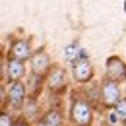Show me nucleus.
<instances>
[{
  "label": "nucleus",
  "mask_w": 126,
  "mask_h": 126,
  "mask_svg": "<svg viewBox=\"0 0 126 126\" xmlns=\"http://www.w3.org/2000/svg\"><path fill=\"white\" fill-rule=\"evenodd\" d=\"M91 118H93V109L87 97L74 95L72 107H70V120L76 126H91Z\"/></svg>",
  "instance_id": "f257e3e1"
},
{
  "label": "nucleus",
  "mask_w": 126,
  "mask_h": 126,
  "mask_svg": "<svg viewBox=\"0 0 126 126\" xmlns=\"http://www.w3.org/2000/svg\"><path fill=\"white\" fill-rule=\"evenodd\" d=\"M99 99H101V105L107 107V109H112L120 99V85L114 83V81H109V79H103V83L99 85Z\"/></svg>",
  "instance_id": "f03ea898"
},
{
  "label": "nucleus",
  "mask_w": 126,
  "mask_h": 126,
  "mask_svg": "<svg viewBox=\"0 0 126 126\" xmlns=\"http://www.w3.org/2000/svg\"><path fill=\"white\" fill-rule=\"evenodd\" d=\"M25 97H27V87L25 83L21 81H10L8 89H6V103L10 109H21L23 103H25Z\"/></svg>",
  "instance_id": "7ed1b4c3"
},
{
  "label": "nucleus",
  "mask_w": 126,
  "mask_h": 126,
  "mask_svg": "<svg viewBox=\"0 0 126 126\" xmlns=\"http://www.w3.org/2000/svg\"><path fill=\"white\" fill-rule=\"evenodd\" d=\"M105 76L109 81L120 83L126 79V64L118 58V56H109L107 58V68H105Z\"/></svg>",
  "instance_id": "20e7f679"
},
{
  "label": "nucleus",
  "mask_w": 126,
  "mask_h": 126,
  "mask_svg": "<svg viewBox=\"0 0 126 126\" xmlns=\"http://www.w3.org/2000/svg\"><path fill=\"white\" fill-rule=\"evenodd\" d=\"M29 60H31L33 76H37V78H45V76L48 74V70H50V56H48L43 48L37 50V52H33Z\"/></svg>",
  "instance_id": "39448f33"
},
{
  "label": "nucleus",
  "mask_w": 126,
  "mask_h": 126,
  "mask_svg": "<svg viewBox=\"0 0 126 126\" xmlns=\"http://www.w3.org/2000/svg\"><path fill=\"white\" fill-rule=\"evenodd\" d=\"M72 76L76 81L79 83H85V81H89V79L93 78V66L91 62L83 56V58H78L76 62H72Z\"/></svg>",
  "instance_id": "423d86ee"
},
{
  "label": "nucleus",
  "mask_w": 126,
  "mask_h": 126,
  "mask_svg": "<svg viewBox=\"0 0 126 126\" xmlns=\"http://www.w3.org/2000/svg\"><path fill=\"white\" fill-rule=\"evenodd\" d=\"M31 54H33V50H31L29 39H16L12 43V47H10V58L25 62L27 58H31Z\"/></svg>",
  "instance_id": "0eeeda50"
},
{
  "label": "nucleus",
  "mask_w": 126,
  "mask_h": 126,
  "mask_svg": "<svg viewBox=\"0 0 126 126\" xmlns=\"http://www.w3.org/2000/svg\"><path fill=\"white\" fill-rule=\"evenodd\" d=\"M47 85L50 87V91H62L66 87V72L60 66H50L47 74Z\"/></svg>",
  "instance_id": "6e6552de"
},
{
  "label": "nucleus",
  "mask_w": 126,
  "mask_h": 126,
  "mask_svg": "<svg viewBox=\"0 0 126 126\" xmlns=\"http://www.w3.org/2000/svg\"><path fill=\"white\" fill-rule=\"evenodd\" d=\"M6 76L10 81H21V78L25 76V64L16 58H8L6 62Z\"/></svg>",
  "instance_id": "1a4fd4ad"
},
{
  "label": "nucleus",
  "mask_w": 126,
  "mask_h": 126,
  "mask_svg": "<svg viewBox=\"0 0 126 126\" xmlns=\"http://www.w3.org/2000/svg\"><path fill=\"white\" fill-rule=\"evenodd\" d=\"M126 120V99L122 97L110 110V116H109V122L110 124H116V122H124Z\"/></svg>",
  "instance_id": "9d476101"
},
{
  "label": "nucleus",
  "mask_w": 126,
  "mask_h": 126,
  "mask_svg": "<svg viewBox=\"0 0 126 126\" xmlns=\"http://www.w3.org/2000/svg\"><path fill=\"white\" fill-rule=\"evenodd\" d=\"M41 122L45 126H62V114L58 109H50L47 110V114L41 118Z\"/></svg>",
  "instance_id": "9b49d317"
},
{
  "label": "nucleus",
  "mask_w": 126,
  "mask_h": 126,
  "mask_svg": "<svg viewBox=\"0 0 126 126\" xmlns=\"http://www.w3.org/2000/svg\"><path fill=\"white\" fill-rule=\"evenodd\" d=\"M66 60H70V62H76L78 58H83L85 54H83V50H79L78 45H70V47H66Z\"/></svg>",
  "instance_id": "f8f14e48"
},
{
  "label": "nucleus",
  "mask_w": 126,
  "mask_h": 126,
  "mask_svg": "<svg viewBox=\"0 0 126 126\" xmlns=\"http://www.w3.org/2000/svg\"><path fill=\"white\" fill-rule=\"evenodd\" d=\"M14 116L8 112V110H2L0 112V126H14Z\"/></svg>",
  "instance_id": "ddd939ff"
},
{
  "label": "nucleus",
  "mask_w": 126,
  "mask_h": 126,
  "mask_svg": "<svg viewBox=\"0 0 126 126\" xmlns=\"http://www.w3.org/2000/svg\"><path fill=\"white\" fill-rule=\"evenodd\" d=\"M4 97H6V89H4V85L0 83V105L4 103Z\"/></svg>",
  "instance_id": "4468645a"
},
{
  "label": "nucleus",
  "mask_w": 126,
  "mask_h": 126,
  "mask_svg": "<svg viewBox=\"0 0 126 126\" xmlns=\"http://www.w3.org/2000/svg\"><path fill=\"white\" fill-rule=\"evenodd\" d=\"M14 126H31L25 118H21V120H17V122H14Z\"/></svg>",
  "instance_id": "2eb2a0df"
},
{
  "label": "nucleus",
  "mask_w": 126,
  "mask_h": 126,
  "mask_svg": "<svg viewBox=\"0 0 126 126\" xmlns=\"http://www.w3.org/2000/svg\"><path fill=\"white\" fill-rule=\"evenodd\" d=\"M2 76H4V64H2V58H0V79H2Z\"/></svg>",
  "instance_id": "dca6fc26"
},
{
  "label": "nucleus",
  "mask_w": 126,
  "mask_h": 126,
  "mask_svg": "<svg viewBox=\"0 0 126 126\" xmlns=\"http://www.w3.org/2000/svg\"><path fill=\"white\" fill-rule=\"evenodd\" d=\"M35 126H45V124H43V122H41V120H39V122H37V124H35Z\"/></svg>",
  "instance_id": "f3484780"
},
{
  "label": "nucleus",
  "mask_w": 126,
  "mask_h": 126,
  "mask_svg": "<svg viewBox=\"0 0 126 126\" xmlns=\"http://www.w3.org/2000/svg\"><path fill=\"white\" fill-rule=\"evenodd\" d=\"M122 124H124V126H126V120H124V122H122Z\"/></svg>",
  "instance_id": "a211bd4d"
}]
</instances>
